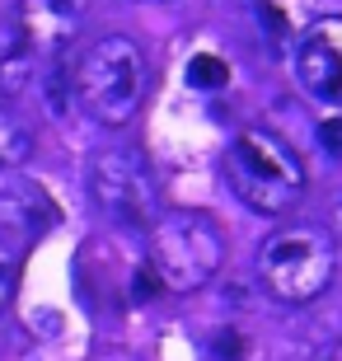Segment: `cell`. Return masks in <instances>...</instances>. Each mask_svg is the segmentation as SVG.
<instances>
[{
	"label": "cell",
	"instance_id": "6da1fadb",
	"mask_svg": "<svg viewBox=\"0 0 342 361\" xmlns=\"http://www.w3.org/2000/svg\"><path fill=\"white\" fill-rule=\"evenodd\" d=\"M150 85V61L127 33H104L90 47H80L71 66V99L85 108L94 122L122 127L136 118V108Z\"/></svg>",
	"mask_w": 342,
	"mask_h": 361
},
{
	"label": "cell",
	"instance_id": "7a4b0ae2",
	"mask_svg": "<svg viewBox=\"0 0 342 361\" xmlns=\"http://www.w3.org/2000/svg\"><path fill=\"white\" fill-rule=\"evenodd\" d=\"M225 178L235 188V197L258 216H286L305 197L310 174L305 160L295 155L286 136L272 127H244L225 150Z\"/></svg>",
	"mask_w": 342,
	"mask_h": 361
},
{
	"label": "cell",
	"instance_id": "3957f363",
	"mask_svg": "<svg viewBox=\"0 0 342 361\" xmlns=\"http://www.w3.org/2000/svg\"><path fill=\"white\" fill-rule=\"evenodd\" d=\"M145 235H150V268L159 286L173 295L202 291L225 263V235L207 212H193V207L159 212V221Z\"/></svg>",
	"mask_w": 342,
	"mask_h": 361
},
{
	"label": "cell",
	"instance_id": "277c9868",
	"mask_svg": "<svg viewBox=\"0 0 342 361\" xmlns=\"http://www.w3.org/2000/svg\"><path fill=\"white\" fill-rule=\"evenodd\" d=\"M338 272V244L324 226H281L258 249V281L281 305H310Z\"/></svg>",
	"mask_w": 342,
	"mask_h": 361
},
{
	"label": "cell",
	"instance_id": "5b68a950",
	"mask_svg": "<svg viewBox=\"0 0 342 361\" xmlns=\"http://www.w3.org/2000/svg\"><path fill=\"white\" fill-rule=\"evenodd\" d=\"M90 192L113 226L150 230L159 221V183L136 150H104L90 164Z\"/></svg>",
	"mask_w": 342,
	"mask_h": 361
},
{
	"label": "cell",
	"instance_id": "8992f818",
	"mask_svg": "<svg viewBox=\"0 0 342 361\" xmlns=\"http://www.w3.org/2000/svg\"><path fill=\"white\" fill-rule=\"evenodd\" d=\"M295 80L305 94L342 108V14H319L295 38Z\"/></svg>",
	"mask_w": 342,
	"mask_h": 361
},
{
	"label": "cell",
	"instance_id": "52a82bcc",
	"mask_svg": "<svg viewBox=\"0 0 342 361\" xmlns=\"http://www.w3.org/2000/svg\"><path fill=\"white\" fill-rule=\"evenodd\" d=\"M61 221V207L52 202V192L33 178L14 174L10 183L0 188V235L10 240H38Z\"/></svg>",
	"mask_w": 342,
	"mask_h": 361
},
{
	"label": "cell",
	"instance_id": "ba28073f",
	"mask_svg": "<svg viewBox=\"0 0 342 361\" xmlns=\"http://www.w3.org/2000/svg\"><path fill=\"white\" fill-rule=\"evenodd\" d=\"M28 66H33V47H28V28L19 19H5L0 14V94H14L28 80Z\"/></svg>",
	"mask_w": 342,
	"mask_h": 361
},
{
	"label": "cell",
	"instance_id": "9c48e42d",
	"mask_svg": "<svg viewBox=\"0 0 342 361\" xmlns=\"http://www.w3.org/2000/svg\"><path fill=\"white\" fill-rule=\"evenodd\" d=\"M33 155V127H28L14 108L0 104V169H19V164Z\"/></svg>",
	"mask_w": 342,
	"mask_h": 361
},
{
	"label": "cell",
	"instance_id": "30bf717a",
	"mask_svg": "<svg viewBox=\"0 0 342 361\" xmlns=\"http://www.w3.org/2000/svg\"><path fill=\"white\" fill-rule=\"evenodd\" d=\"M188 85H193V90H225V85H230V66H225L221 56L197 52L188 61Z\"/></svg>",
	"mask_w": 342,
	"mask_h": 361
},
{
	"label": "cell",
	"instance_id": "8fae6325",
	"mask_svg": "<svg viewBox=\"0 0 342 361\" xmlns=\"http://www.w3.org/2000/svg\"><path fill=\"white\" fill-rule=\"evenodd\" d=\"M19 263H24V254L14 249L10 235H0V314L10 310L14 291H19Z\"/></svg>",
	"mask_w": 342,
	"mask_h": 361
},
{
	"label": "cell",
	"instance_id": "7c38bea8",
	"mask_svg": "<svg viewBox=\"0 0 342 361\" xmlns=\"http://www.w3.org/2000/svg\"><path fill=\"white\" fill-rule=\"evenodd\" d=\"M216 357H221V361H244V338L230 334V329L216 334Z\"/></svg>",
	"mask_w": 342,
	"mask_h": 361
},
{
	"label": "cell",
	"instance_id": "4fadbf2b",
	"mask_svg": "<svg viewBox=\"0 0 342 361\" xmlns=\"http://www.w3.org/2000/svg\"><path fill=\"white\" fill-rule=\"evenodd\" d=\"M319 141L329 155H342V118H324L319 122Z\"/></svg>",
	"mask_w": 342,
	"mask_h": 361
},
{
	"label": "cell",
	"instance_id": "5bb4252c",
	"mask_svg": "<svg viewBox=\"0 0 342 361\" xmlns=\"http://www.w3.org/2000/svg\"><path fill=\"white\" fill-rule=\"evenodd\" d=\"M155 291H159V277H155V268L145 263V268L136 272V300H150Z\"/></svg>",
	"mask_w": 342,
	"mask_h": 361
},
{
	"label": "cell",
	"instance_id": "9a60e30c",
	"mask_svg": "<svg viewBox=\"0 0 342 361\" xmlns=\"http://www.w3.org/2000/svg\"><path fill=\"white\" fill-rule=\"evenodd\" d=\"M329 361H342V343H338V348H333V357Z\"/></svg>",
	"mask_w": 342,
	"mask_h": 361
}]
</instances>
